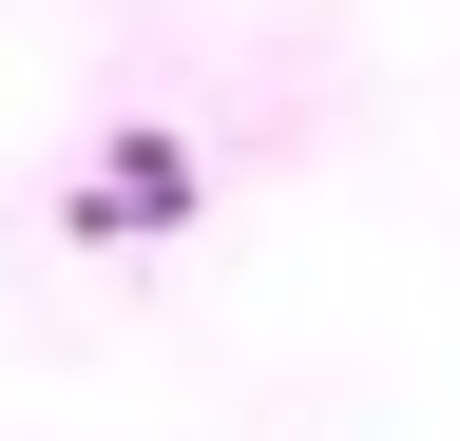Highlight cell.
<instances>
[{
  "label": "cell",
  "mask_w": 460,
  "mask_h": 441,
  "mask_svg": "<svg viewBox=\"0 0 460 441\" xmlns=\"http://www.w3.org/2000/svg\"><path fill=\"white\" fill-rule=\"evenodd\" d=\"M172 211H192V135H115L96 192H77V231H172Z\"/></svg>",
  "instance_id": "6da1fadb"
}]
</instances>
